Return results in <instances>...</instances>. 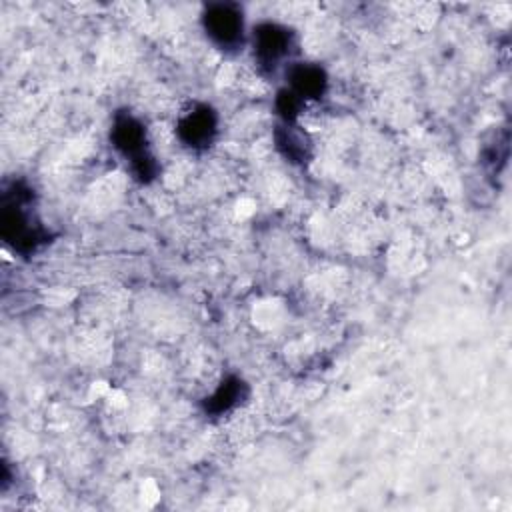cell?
Listing matches in <instances>:
<instances>
[{
	"mask_svg": "<svg viewBox=\"0 0 512 512\" xmlns=\"http://www.w3.org/2000/svg\"><path fill=\"white\" fill-rule=\"evenodd\" d=\"M204 30L208 38L222 50L238 48L244 42V18L242 8L230 2L210 4L202 14Z\"/></svg>",
	"mask_w": 512,
	"mask_h": 512,
	"instance_id": "obj_1",
	"label": "cell"
},
{
	"mask_svg": "<svg viewBox=\"0 0 512 512\" xmlns=\"http://www.w3.org/2000/svg\"><path fill=\"white\" fill-rule=\"evenodd\" d=\"M214 130L216 122L208 108H198L180 122V136L188 146H206L212 140Z\"/></svg>",
	"mask_w": 512,
	"mask_h": 512,
	"instance_id": "obj_3",
	"label": "cell"
},
{
	"mask_svg": "<svg viewBox=\"0 0 512 512\" xmlns=\"http://www.w3.org/2000/svg\"><path fill=\"white\" fill-rule=\"evenodd\" d=\"M252 46L258 64L268 70H276L292 52V34L286 26L264 22L254 28Z\"/></svg>",
	"mask_w": 512,
	"mask_h": 512,
	"instance_id": "obj_2",
	"label": "cell"
}]
</instances>
